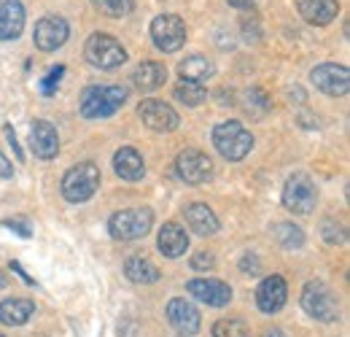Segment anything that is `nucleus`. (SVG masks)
<instances>
[{
    "label": "nucleus",
    "mask_w": 350,
    "mask_h": 337,
    "mask_svg": "<svg viewBox=\"0 0 350 337\" xmlns=\"http://www.w3.org/2000/svg\"><path fill=\"white\" fill-rule=\"evenodd\" d=\"M0 337H3V335H0Z\"/></svg>",
    "instance_id": "41"
},
{
    "label": "nucleus",
    "mask_w": 350,
    "mask_h": 337,
    "mask_svg": "<svg viewBox=\"0 0 350 337\" xmlns=\"http://www.w3.org/2000/svg\"><path fill=\"white\" fill-rule=\"evenodd\" d=\"M178 73H180V79H186V82L202 84V82H208V79L216 73V68H213V62H211L208 57L191 54V57H186V60L178 65Z\"/></svg>",
    "instance_id": "24"
},
{
    "label": "nucleus",
    "mask_w": 350,
    "mask_h": 337,
    "mask_svg": "<svg viewBox=\"0 0 350 337\" xmlns=\"http://www.w3.org/2000/svg\"><path fill=\"white\" fill-rule=\"evenodd\" d=\"M315 203H318V189L310 181V175L297 173V175H291L286 181V186H283V205L288 211L307 216V213L315 211Z\"/></svg>",
    "instance_id": "7"
},
{
    "label": "nucleus",
    "mask_w": 350,
    "mask_h": 337,
    "mask_svg": "<svg viewBox=\"0 0 350 337\" xmlns=\"http://www.w3.org/2000/svg\"><path fill=\"white\" fill-rule=\"evenodd\" d=\"M36 302L33 299H3L0 302V324L22 327L27 319H33Z\"/></svg>",
    "instance_id": "23"
},
{
    "label": "nucleus",
    "mask_w": 350,
    "mask_h": 337,
    "mask_svg": "<svg viewBox=\"0 0 350 337\" xmlns=\"http://www.w3.org/2000/svg\"><path fill=\"white\" fill-rule=\"evenodd\" d=\"M286 297H288V286H286L283 275H269L256 289V305L262 313H278L286 305Z\"/></svg>",
    "instance_id": "16"
},
{
    "label": "nucleus",
    "mask_w": 350,
    "mask_h": 337,
    "mask_svg": "<svg viewBox=\"0 0 350 337\" xmlns=\"http://www.w3.org/2000/svg\"><path fill=\"white\" fill-rule=\"evenodd\" d=\"M262 337H283V332H280V329H267Z\"/></svg>",
    "instance_id": "39"
},
{
    "label": "nucleus",
    "mask_w": 350,
    "mask_h": 337,
    "mask_svg": "<svg viewBox=\"0 0 350 337\" xmlns=\"http://www.w3.org/2000/svg\"><path fill=\"white\" fill-rule=\"evenodd\" d=\"M245 111L248 114H256V116H262L269 111V100H267V95H264L262 89H251V92H245Z\"/></svg>",
    "instance_id": "30"
},
{
    "label": "nucleus",
    "mask_w": 350,
    "mask_h": 337,
    "mask_svg": "<svg viewBox=\"0 0 350 337\" xmlns=\"http://www.w3.org/2000/svg\"><path fill=\"white\" fill-rule=\"evenodd\" d=\"M240 267H243L245 273H248V270H251V273H259V270H262V264H259V259H256L254 253H245L243 262H240Z\"/></svg>",
    "instance_id": "34"
},
{
    "label": "nucleus",
    "mask_w": 350,
    "mask_h": 337,
    "mask_svg": "<svg viewBox=\"0 0 350 337\" xmlns=\"http://www.w3.org/2000/svg\"><path fill=\"white\" fill-rule=\"evenodd\" d=\"M3 286H5V275L0 273V289H3Z\"/></svg>",
    "instance_id": "40"
},
{
    "label": "nucleus",
    "mask_w": 350,
    "mask_h": 337,
    "mask_svg": "<svg viewBox=\"0 0 350 337\" xmlns=\"http://www.w3.org/2000/svg\"><path fill=\"white\" fill-rule=\"evenodd\" d=\"M84 54H87L89 65L100 71H113L127 62V49L108 33H94L84 46Z\"/></svg>",
    "instance_id": "4"
},
{
    "label": "nucleus",
    "mask_w": 350,
    "mask_h": 337,
    "mask_svg": "<svg viewBox=\"0 0 350 337\" xmlns=\"http://www.w3.org/2000/svg\"><path fill=\"white\" fill-rule=\"evenodd\" d=\"M127 100V89L124 86H87L81 92V114L87 119H105L111 114H116Z\"/></svg>",
    "instance_id": "1"
},
{
    "label": "nucleus",
    "mask_w": 350,
    "mask_h": 337,
    "mask_svg": "<svg viewBox=\"0 0 350 337\" xmlns=\"http://www.w3.org/2000/svg\"><path fill=\"white\" fill-rule=\"evenodd\" d=\"M297 11L305 22L323 27L334 22V16L340 14V3L337 0H297Z\"/></svg>",
    "instance_id": "18"
},
{
    "label": "nucleus",
    "mask_w": 350,
    "mask_h": 337,
    "mask_svg": "<svg viewBox=\"0 0 350 337\" xmlns=\"http://www.w3.org/2000/svg\"><path fill=\"white\" fill-rule=\"evenodd\" d=\"M124 275L132 284H157L159 281V267L148 262L146 256H130L124 262Z\"/></svg>",
    "instance_id": "25"
},
{
    "label": "nucleus",
    "mask_w": 350,
    "mask_h": 337,
    "mask_svg": "<svg viewBox=\"0 0 350 337\" xmlns=\"http://www.w3.org/2000/svg\"><path fill=\"white\" fill-rule=\"evenodd\" d=\"M65 73V68H54L49 76H46L44 82H41V92L44 95H54V89H57V82H59V76Z\"/></svg>",
    "instance_id": "33"
},
{
    "label": "nucleus",
    "mask_w": 350,
    "mask_h": 337,
    "mask_svg": "<svg viewBox=\"0 0 350 337\" xmlns=\"http://www.w3.org/2000/svg\"><path fill=\"white\" fill-rule=\"evenodd\" d=\"M175 170H178V175H180V181H186V184H205L211 175H213V165H211V160H208V154H202V151H197V149H183L180 154H178V160H175Z\"/></svg>",
    "instance_id": "10"
},
{
    "label": "nucleus",
    "mask_w": 350,
    "mask_h": 337,
    "mask_svg": "<svg viewBox=\"0 0 350 337\" xmlns=\"http://www.w3.org/2000/svg\"><path fill=\"white\" fill-rule=\"evenodd\" d=\"M175 97L183 103V105H200V103H205V97H208V92H205V86L202 84H194V82H186V79H180V84L175 86Z\"/></svg>",
    "instance_id": "27"
},
{
    "label": "nucleus",
    "mask_w": 350,
    "mask_h": 337,
    "mask_svg": "<svg viewBox=\"0 0 350 337\" xmlns=\"http://www.w3.org/2000/svg\"><path fill=\"white\" fill-rule=\"evenodd\" d=\"M25 30L22 0H0V41H16Z\"/></svg>",
    "instance_id": "17"
},
{
    "label": "nucleus",
    "mask_w": 350,
    "mask_h": 337,
    "mask_svg": "<svg viewBox=\"0 0 350 337\" xmlns=\"http://www.w3.org/2000/svg\"><path fill=\"white\" fill-rule=\"evenodd\" d=\"M213 146L219 149V154L229 162L245 160L254 149V135L240 125V122H221L213 127Z\"/></svg>",
    "instance_id": "2"
},
{
    "label": "nucleus",
    "mask_w": 350,
    "mask_h": 337,
    "mask_svg": "<svg viewBox=\"0 0 350 337\" xmlns=\"http://www.w3.org/2000/svg\"><path fill=\"white\" fill-rule=\"evenodd\" d=\"M167 321L180 337H191L200 332V310L194 302L175 297L167 302Z\"/></svg>",
    "instance_id": "12"
},
{
    "label": "nucleus",
    "mask_w": 350,
    "mask_h": 337,
    "mask_svg": "<svg viewBox=\"0 0 350 337\" xmlns=\"http://www.w3.org/2000/svg\"><path fill=\"white\" fill-rule=\"evenodd\" d=\"M0 175H3V178H11V175H14V168H11V162H8L3 154H0Z\"/></svg>",
    "instance_id": "36"
},
{
    "label": "nucleus",
    "mask_w": 350,
    "mask_h": 337,
    "mask_svg": "<svg viewBox=\"0 0 350 337\" xmlns=\"http://www.w3.org/2000/svg\"><path fill=\"white\" fill-rule=\"evenodd\" d=\"M275 238H278V243H280L283 249H288V251L305 246V232H302L297 224H288V221H283V224L275 227Z\"/></svg>",
    "instance_id": "26"
},
{
    "label": "nucleus",
    "mask_w": 350,
    "mask_h": 337,
    "mask_svg": "<svg viewBox=\"0 0 350 337\" xmlns=\"http://www.w3.org/2000/svg\"><path fill=\"white\" fill-rule=\"evenodd\" d=\"M191 267L194 270H211V267H216V259L211 251H197L191 256Z\"/></svg>",
    "instance_id": "32"
},
{
    "label": "nucleus",
    "mask_w": 350,
    "mask_h": 337,
    "mask_svg": "<svg viewBox=\"0 0 350 337\" xmlns=\"http://www.w3.org/2000/svg\"><path fill=\"white\" fill-rule=\"evenodd\" d=\"M68 36H70V27L62 16H44V19H38V25L33 30V41L41 51H57L68 41Z\"/></svg>",
    "instance_id": "13"
},
{
    "label": "nucleus",
    "mask_w": 350,
    "mask_h": 337,
    "mask_svg": "<svg viewBox=\"0 0 350 337\" xmlns=\"http://www.w3.org/2000/svg\"><path fill=\"white\" fill-rule=\"evenodd\" d=\"M151 41L159 51L173 54L186 43V25L175 14H159L151 22Z\"/></svg>",
    "instance_id": "8"
},
{
    "label": "nucleus",
    "mask_w": 350,
    "mask_h": 337,
    "mask_svg": "<svg viewBox=\"0 0 350 337\" xmlns=\"http://www.w3.org/2000/svg\"><path fill=\"white\" fill-rule=\"evenodd\" d=\"M213 337H251V332L240 319H221L213 324Z\"/></svg>",
    "instance_id": "29"
},
{
    "label": "nucleus",
    "mask_w": 350,
    "mask_h": 337,
    "mask_svg": "<svg viewBox=\"0 0 350 337\" xmlns=\"http://www.w3.org/2000/svg\"><path fill=\"white\" fill-rule=\"evenodd\" d=\"M321 232H323V240H326V243H332V246L345 243V229H342L340 224H334L332 219H326V221L321 224Z\"/></svg>",
    "instance_id": "31"
},
{
    "label": "nucleus",
    "mask_w": 350,
    "mask_h": 337,
    "mask_svg": "<svg viewBox=\"0 0 350 337\" xmlns=\"http://www.w3.org/2000/svg\"><path fill=\"white\" fill-rule=\"evenodd\" d=\"M92 3L100 14H105L111 19H122V16L132 14V8H135V0H92Z\"/></svg>",
    "instance_id": "28"
},
{
    "label": "nucleus",
    "mask_w": 350,
    "mask_h": 337,
    "mask_svg": "<svg viewBox=\"0 0 350 337\" xmlns=\"http://www.w3.org/2000/svg\"><path fill=\"white\" fill-rule=\"evenodd\" d=\"M312 84L318 86L321 92L332 95V97H340V95H348L350 89V73L345 65H334V62H323L318 68H312L310 73Z\"/></svg>",
    "instance_id": "11"
},
{
    "label": "nucleus",
    "mask_w": 350,
    "mask_h": 337,
    "mask_svg": "<svg viewBox=\"0 0 350 337\" xmlns=\"http://www.w3.org/2000/svg\"><path fill=\"white\" fill-rule=\"evenodd\" d=\"M132 82L140 92H154V89H159L167 82V68L162 62H151V60L140 62L135 68V73H132Z\"/></svg>",
    "instance_id": "22"
},
{
    "label": "nucleus",
    "mask_w": 350,
    "mask_h": 337,
    "mask_svg": "<svg viewBox=\"0 0 350 337\" xmlns=\"http://www.w3.org/2000/svg\"><path fill=\"white\" fill-rule=\"evenodd\" d=\"M113 170H116V175L124 178V181H140V178L146 175V162H143V157H140L135 149L124 146V149H119V151L113 154Z\"/></svg>",
    "instance_id": "20"
},
{
    "label": "nucleus",
    "mask_w": 350,
    "mask_h": 337,
    "mask_svg": "<svg viewBox=\"0 0 350 337\" xmlns=\"http://www.w3.org/2000/svg\"><path fill=\"white\" fill-rule=\"evenodd\" d=\"M226 3H229V5H234V8H248L254 0H226Z\"/></svg>",
    "instance_id": "38"
},
{
    "label": "nucleus",
    "mask_w": 350,
    "mask_h": 337,
    "mask_svg": "<svg viewBox=\"0 0 350 337\" xmlns=\"http://www.w3.org/2000/svg\"><path fill=\"white\" fill-rule=\"evenodd\" d=\"M30 149L41 160H54L59 154V135H57L54 125H49L46 119L33 122V127H30Z\"/></svg>",
    "instance_id": "15"
},
{
    "label": "nucleus",
    "mask_w": 350,
    "mask_h": 337,
    "mask_svg": "<svg viewBox=\"0 0 350 337\" xmlns=\"http://www.w3.org/2000/svg\"><path fill=\"white\" fill-rule=\"evenodd\" d=\"M5 227H11V229H16L22 238H30V227L27 224H22V221H5Z\"/></svg>",
    "instance_id": "35"
},
{
    "label": "nucleus",
    "mask_w": 350,
    "mask_h": 337,
    "mask_svg": "<svg viewBox=\"0 0 350 337\" xmlns=\"http://www.w3.org/2000/svg\"><path fill=\"white\" fill-rule=\"evenodd\" d=\"M302 308H305L307 316L329 324V321H337L340 319V302L334 292L321 284V281H310L305 289H302Z\"/></svg>",
    "instance_id": "6"
},
{
    "label": "nucleus",
    "mask_w": 350,
    "mask_h": 337,
    "mask_svg": "<svg viewBox=\"0 0 350 337\" xmlns=\"http://www.w3.org/2000/svg\"><path fill=\"white\" fill-rule=\"evenodd\" d=\"M5 138L11 140V146H14V151H16V160H22V151H19V146H16V135H14L11 127H5Z\"/></svg>",
    "instance_id": "37"
},
{
    "label": "nucleus",
    "mask_w": 350,
    "mask_h": 337,
    "mask_svg": "<svg viewBox=\"0 0 350 337\" xmlns=\"http://www.w3.org/2000/svg\"><path fill=\"white\" fill-rule=\"evenodd\" d=\"M157 246H159V251L165 253V256L178 259V256H183L186 249H189V235H186V229H183L180 224L167 221V224L159 229V240H157Z\"/></svg>",
    "instance_id": "19"
},
{
    "label": "nucleus",
    "mask_w": 350,
    "mask_h": 337,
    "mask_svg": "<svg viewBox=\"0 0 350 337\" xmlns=\"http://www.w3.org/2000/svg\"><path fill=\"white\" fill-rule=\"evenodd\" d=\"M154 227V213L148 208H127L111 216L108 229L116 240H140L151 232Z\"/></svg>",
    "instance_id": "5"
},
{
    "label": "nucleus",
    "mask_w": 350,
    "mask_h": 337,
    "mask_svg": "<svg viewBox=\"0 0 350 337\" xmlns=\"http://www.w3.org/2000/svg\"><path fill=\"white\" fill-rule=\"evenodd\" d=\"M97 189H100V168L94 162H79L62 178V195L68 203H87Z\"/></svg>",
    "instance_id": "3"
},
{
    "label": "nucleus",
    "mask_w": 350,
    "mask_h": 337,
    "mask_svg": "<svg viewBox=\"0 0 350 337\" xmlns=\"http://www.w3.org/2000/svg\"><path fill=\"white\" fill-rule=\"evenodd\" d=\"M186 289H189V295L197 297L200 302H205V305H211V308H224V305H229V299H232L229 284L216 281V278H191V281L186 284Z\"/></svg>",
    "instance_id": "14"
},
{
    "label": "nucleus",
    "mask_w": 350,
    "mask_h": 337,
    "mask_svg": "<svg viewBox=\"0 0 350 337\" xmlns=\"http://www.w3.org/2000/svg\"><path fill=\"white\" fill-rule=\"evenodd\" d=\"M186 224H189L191 232H197L202 238L219 232V216L211 211L208 205H202V203H194V205L186 208Z\"/></svg>",
    "instance_id": "21"
},
{
    "label": "nucleus",
    "mask_w": 350,
    "mask_h": 337,
    "mask_svg": "<svg viewBox=\"0 0 350 337\" xmlns=\"http://www.w3.org/2000/svg\"><path fill=\"white\" fill-rule=\"evenodd\" d=\"M137 116L154 132H173L180 125V116L175 114V108L162 103V100H143L137 105Z\"/></svg>",
    "instance_id": "9"
}]
</instances>
